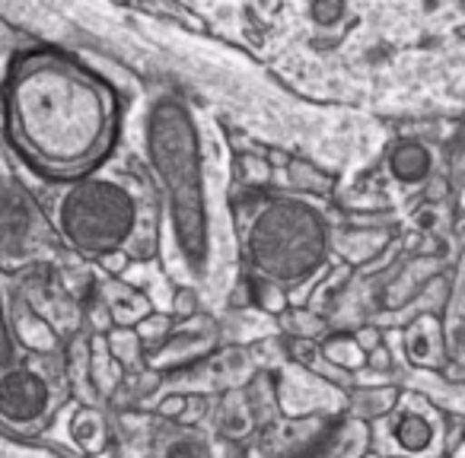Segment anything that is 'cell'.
<instances>
[{
  "instance_id": "9c48e42d",
  "label": "cell",
  "mask_w": 465,
  "mask_h": 458,
  "mask_svg": "<svg viewBox=\"0 0 465 458\" xmlns=\"http://www.w3.org/2000/svg\"><path fill=\"white\" fill-rule=\"evenodd\" d=\"M14 350H10V337H7V328H4V316H0V363L14 360Z\"/></svg>"
},
{
  "instance_id": "6da1fadb",
  "label": "cell",
  "mask_w": 465,
  "mask_h": 458,
  "mask_svg": "<svg viewBox=\"0 0 465 458\" xmlns=\"http://www.w3.org/2000/svg\"><path fill=\"white\" fill-rule=\"evenodd\" d=\"M7 124L20 153L52 179L90 172L115 141V96L64 54L16 61Z\"/></svg>"
},
{
  "instance_id": "52a82bcc",
  "label": "cell",
  "mask_w": 465,
  "mask_h": 458,
  "mask_svg": "<svg viewBox=\"0 0 465 458\" xmlns=\"http://www.w3.org/2000/svg\"><path fill=\"white\" fill-rule=\"evenodd\" d=\"M389 169H392L395 179L405 181V185L424 181L427 172H430V153H427V147H420V143L405 141L395 147L392 156H389Z\"/></svg>"
},
{
  "instance_id": "30bf717a",
  "label": "cell",
  "mask_w": 465,
  "mask_h": 458,
  "mask_svg": "<svg viewBox=\"0 0 465 458\" xmlns=\"http://www.w3.org/2000/svg\"><path fill=\"white\" fill-rule=\"evenodd\" d=\"M175 309L185 316V312H194V293H179L175 297Z\"/></svg>"
},
{
  "instance_id": "277c9868",
  "label": "cell",
  "mask_w": 465,
  "mask_h": 458,
  "mask_svg": "<svg viewBox=\"0 0 465 458\" xmlns=\"http://www.w3.org/2000/svg\"><path fill=\"white\" fill-rule=\"evenodd\" d=\"M58 223L74 248L109 258L134 236L137 200L122 181L86 179L64 194Z\"/></svg>"
},
{
  "instance_id": "3957f363",
  "label": "cell",
  "mask_w": 465,
  "mask_h": 458,
  "mask_svg": "<svg viewBox=\"0 0 465 458\" xmlns=\"http://www.w3.org/2000/svg\"><path fill=\"white\" fill-rule=\"evenodd\" d=\"M325 226L300 200H272L249 233V258L281 284H300L322 265Z\"/></svg>"
},
{
  "instance_id": "7a4b0ae2",
  "label": "cell",
  "mask_w": 465,
  "mask_h": 458,
  "mask_svg": "<svg viewBox=\"0 0 465 458\" xmlns=\"http://www.w3.org/2000/svg\"><path fill=\"white\" fill-rule=\"evenodd\" d=\"M150 160L156 166L173 213V233L179 252L192 271H204L207 261V207L204 179H201L198 143H194L192 118L175 99H160L147 122Z\"/></svg>"
},
{
  "instance_id": "8992f818",
  "label": "cell",
  "mask_w": 465,
  "mask_h": 458,
  "mask_svg": "<svg viewBox=\"0 0 465 458\" xmlns=\"http://www.w3.org/2000/svg\"><path fill=\"white\" fill-rule=\"evenodd\" d=\"M389 430H392L399 449L411 452V455H424V452H430L433 443H437V426H433V420L427 417L424 411L399 414L395 424H389Z\"/></svg>"
},
{
  "instance_id": "5b68a950",
  "label": "cell",
  "mask_w": 465,
  "mask_h": 458,
  "mask_svg": "<svg viewBox=\"0 0 465 458\" xmlns=\"http://www.w3.org/2000/svg\"><path fill=\"white\" fill-rule=\"evenodd\" d=\"M48 407V388L29 369H16V373L4 375L0 382V414L14 424H26L35 420Z\"/></svg>"
},
{
  "instance_id": "ba28073f",
  "label": "cell",
  "mask_w": 465,
  "mask_h": 458,
  "mask_svg": "<svg viewBox=\"0 0 465 458\" xmlns=\"http://www.w3.org/2000/svg\"><path fill=\"white\" fill-rule=\"evenodd\" d=\"M344 7H338V4H331V7H312V16H316L319 23H325V26H331V20L335 16H341Z\"/></svg>"
}]
</instances>
